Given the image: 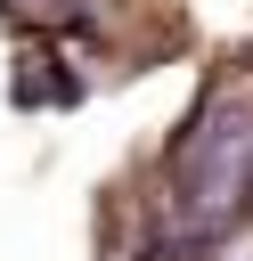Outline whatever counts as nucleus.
Listing matches in <instances>:
<instances>
[{"instance_id":"nucleus-1","label":"nucleus","mask_w":253,"mask_h":261,"mask_svg":"<svg viewBox=\"0 0 253 261\" xmlns=\"http://www.w3.org/2000/svg\"><path fill=\"white\" fill-rule=\"evenodd\" d=\"M237 196H253V114L204 106L171 155V212L188 237H204V228H220V212Z\"/></svg>"}]
</instances>
